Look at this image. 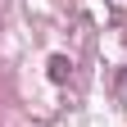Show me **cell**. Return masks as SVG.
<instances>
[{
    "label": "cell",
    "instance_id": "6da1fadb",
    "mask_svg": "<svg viewBox=\"0 0 127 127\" xmlns=\"http://www.w3.org/2000/svg\"><path fill=\"white\" fill-rule=\"evenodd\" d=\"M50 77H55V82H64V77H68V59H64V55L50 59Z\"/></svg>",
    "mask_w": 127,
    "mask_h": 127
}]
</instances>
